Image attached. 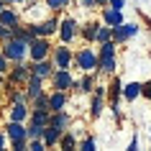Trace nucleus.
Masks as SVG:
<instances>
[{"instance_id":"12","label":"nucleus","mask_w":151,"mask_h":151,"mask_svg":"<svg viewBox=\"0 0 151 151\" xmlns=\"http://www.w3.org/2000/svg\"><path fill=\"white\" fill-rule=\"evenodd\" d=\"M97 74H100V72H82L80 80H74V87H72V92L90 95V92H92V87H95V82H97Z\"/></svg>"},{"instance_id":"36","label":"nucleus","mask_w":151,"mask_h":151,"mask_svg":"<svg viewBox=\"0 0 151 151\" xmlns=\"http://www.w3.org/2000/svg\"><path fill=\"white\" fill-rule=\"evenodd\" d=\"M108 5L115 8V10H123V8H126V0H108Z\"/></svg>"},{"instance_id":"20","label":"nucleus","mask_w":151,"mask_h":151,"mask_svg":"<svg viewBox=\"0 0 151 151\" xmlns=\"http://www.w3.org/2000/svg\"><path fill=\"white\" fill-rule=\"evenodd\" d=\"M3 131H5V136H8V141H16V138H28V136H26V123H18V120H8Z\"/></svg>"},{"instance_id":"28","label":"nucleus","mask_w":151,"mask_h":151,"mask_svg":"<svg viewBox=\"0 0 151 151\" xmlns=\"http://www.w3.org/2000/svg\"><path fill=\"white\" fill-rule=\"evenodd\" d=\"M77 149H80V151H95V149H97L95 136H85L82 141H77Z\"/></svg>"},{"instance_id":"5","label":"nucleus","mask_w":151,"mask_h":151,"mask_svg":"<svg viewBox=\"0 0 151 151\" xmlns=\"http://www.w3.org/2000/svg\"><path fill=\"white\" fill-rule=\"evenodd\" d=\"M141 33V23H136V21H123V23L113 26L110 28V39L118 44V46H123V44H128V41L133 39V36H138Z\"/></svg>"},{"instance_id":"34","label":"nucleus","mask_w":151,"mask_h":151,"mask_svg":"<svg viewBox=\"0 0 151 151\" xmlns=\"http://www.w3.org/2000/svg\"><path fill=\"white\" fill-rule=\"evenodd\" d=\"M8 69H10V62L5 59V56H3V51H0V74H5Z\"/></svg>"},{"instance_id":"1","label":"nucleus","mask_w":151,"mask_h":151,"mask_svg":"<svg viewBox=\"0 0 151 151\" xmlns=\"http://www.w3.org/2000/svg\"><path fill=\"white\" fill-rule=\"evenodd\" d=\"M115 69H118V44L108 39L97 44V72L110 77V74H115Z\"/></svg>"},{"instance_id":"21","label":"nucleus","mask_w":151,"mask_h":151,"mask_svg":"<svg viewBox=\"0 0 151 151\" xmlns=\"http://www.w3.org/2000/svg\"><path fill=\"white\" fill-rule=\"evenodd\" d=\"M97 26H100V21H85V23H80V39L85 44H95Z\"/></svg>"},{"instance_id":"39","label":"nucleus","mask_w":151,"mask_h":151,"mask_svg":"<svg viewBox=\"0 0 151 151\" xmlns=\"http://www.w3.org/2000/svg\"><path fill=\"white\" fill-rule=\"evenodd\" d=\"M5 3H8V5H23L26 0H5Z\"/></svg>"},{"instance_id":"2","label":"nucleus","mask_w":151,"mask_h":151,"mask_svg":"<svg viewBox=\"0 0 151 151\" xmlns=\"http://www.w3.org/2000/svg\"><path fill=\"white\" fill-rule=\"evenodd\" d=\"M123 80H120L118 74H110V80H108V85H105V108H110L113 118H115V123L120 126V120H123V115H120V103H123Z\"/></svg>"},{"instance_id":"4","label":"nucleus","mask_w":151,"mask_h":151,"mask_svg":"<svg viewBox=\"0 0 151 151\" xmlns=\"http://www.w3.org/2000/svg\"><path fill=\"white\" fill-rule=\"evenodd\" d=\"M0 51H3V56H5L10 64L28 59V44L21 41V39H13V36H10L8 41H3V44H0Z\"/></svg>"},{"instance_id":"6","label":"nucleus","mask_w":151,"mask_h":151,"mask_svg":"<svg viewBox=\"0 0 151 151\" xmlns=\"http://www.w3.org/2000/svg\"><path fill=\"white\" fill-rule=\"evenodd\" d=\"M72 67H77L80 72H97V51L92 46H82L74 51Z\"/></svg>"},{"instance_id":"37","label":"nucleus","mask_w":151,"mask_h":151,"mask_svg":"<svg viewBox=\"0 0 151 151\" xmlns=\"http://www.w3.org/2000/svg\"><path fill=\"white\" fill-rule=\"evenodd\" d=\"M136 149H138V136L133 133V138L128 141V151H136Z\"/></svg>"},{"instance_id":"23","label":"nucleus","mask_w":151,"mask_h":151,"mask_svg":"<svg viewBox=\"0 0 151 151\" xmlns=\"http://www.w3.org/2000/svg\"><path fill=\"white\" fill-rule=\"evenodd\" d=\"M77 141H80V138H77V133H74L72 128H67V131H62V136H59V143H56V146H59V149H64V151H69V149H77Z\"/></svg>"},{"instance_id":"42","label":"nucleus","mask_w":151,"mask_h":151,"mask_svg":"<svg viewBox=\"0 0 151 151\" xmlns=\"http://www.w3.org/2000/svg\"><path fill=\"white\" fill-rule=\"evenodd\" d=\"M3 80H5V74H0V85H3Z\"/></svg>"},{"instance_id":"3","label":"nucleus","mask_w":151,"mask_h":151,"mask_svg":"<svg viewBox=\"0 0 151 151\" xmlns=\"http://www.w3.org/2000/svg\"><path fill=\"white\" fill-rule=\"evenodd\" d=\"M31 77V62L28 59H23V62H13L10 64V69L5 72V85H10V87H23L26 80Z\"/></svg>"},{"instance_id":"41","label":"nucleus","mask_w":151,"mask_h":151,"mask_svg":"<svg viewBox=\"0 0 151 151\" xmlns=\"http://www.w3.org/2000/svg\"><path fill=\"white\" fill-rule=\"evenodd\" d=\"M5 5H8V3H5V0H0V10H3V8H5Z\"/></svg>"},{"instance_id":"24","label":"nucleus","mask_w":151,"mask_h":151,"mask_svg":"<svg viewBox=\"0 0 151 151\" xmlns=\"http://www.w3.org/2000/svg\"><path fill=\"white\" fill-rule=\"evenodd\" d=\"M28 105H31V110H49V92H46V90L39 92L36 97L28 100Z\"/></svg>"},{"instance_id":"7","label":"nucleus","mask_w":151,"mask_h":151,"mask_svg":"<svg viewBox=\"0 0 151 151\" xmlns=\"http://www.w3.org/2000/svg\"><path fill=\"white\" fill-rule=\"evenodd\" d=\"M56 36L62 44H72V41L80 36V21L74 16H64L59 18V28H56Z\"/></svg>"},{"instance_id":"15","label":"nucleus","mask_w":151,"mask_h":151,"mask_svg":"<svg viewBox=\"0 0 151 151\" xmlns=\"http://www.w3.org/2000/svg\"><path fill=\"white\" fill-rule=\"evenodd\" d=\"M67 105H69V92H64V90H51L49 92V110H67Z\"/></svg>"},{"instance_id":"11","label":"nucleus","mask_w":151,"mask_h":151,"mask_svg":"<svg viewBox=\"0 0 151 151\" xmlns=\"http://www.w3.org/2000/svg\"><path fill=\"white\" fill-rule=\"evenodd\" d=\"M74 80H77V77L72 74V69H54L46 82H51V90H64V92H69V90L74 87Z\"/></svg>"},{"instance_id":"29","label":"nucleus","mask_w":151,"mask_h":151,"mask_svg":"<svg viewBox=\"0 0 151 151\" xmlns=\"http://www.w3.org/2000/svg\"><path fill=\"white\" fill-rule=\"evenodd\" d=\"M108 39H110V26L100 23L97 26V33H95V44H103V41H108Z\"/></svg>"},{"instance_id":"18","label":"nucleus","mask_w":151,"mask_h":151,"mask_svg":"<svg viewBox=\"0 0 151 151\" xmlns=\"http://www.w3.org/2000/svg\"><path fill=\"white\" fill-rule=\"evenodd\" d=\"M49 126L59 128V131H67V128H72V115L67 110H54L49 115Z\"/></svg>"},{"instance_id":"40","label":"nucleus","mask_w":151,"mask_h":151,"mask_svg":"<svg viewBox=\"0 0 151 151\" xmlns=\"http://www.w3.org/2000/svg\"><path fill=\"white\" fill-rule=\"evenodd\" d=\"M108 5V0H95V8H105Z\"/></svg>"},{"instance_id":"16","label":"nucleus","mask_w":151,"mask_h":151,"mask_svg":"<svg viewBox=\"0 0 151 151\" xmlns=\"http://www.w3.org/2000/svg\"><path fill=\"white\" fill-rule=\"evenodd\" d=\"M0 23L8 26V28H16V26L23 23V16H21V13H18L13 5H5V8L0 10Z\"/></svg>"},{"instance_id":"13","label":"nucleus","mask_w":151,"mask_h":151,"mask_svg":"<svg viewBox=\"0 0 151 151\" xmlns=\"http://www.w3.org/2000/svg\"><path fill=\"white\" fill-rule=\"evenodd\" d=\"M126 21V16H123V10H115V8H110V5H105V8H100V23H105V26H118V23H123Z\"/></svg>"},{"instance_id":"27","label":"nucleus","mask_w":151,"mask_h":151,"mask_svg":"<svg viewBox=\"0 0 151 151\" xmlns=\"http://www.w3.org/2000/svg\"><path fill=\"white\" fill-rule=\"evenodd\" d=\"M49 115H51V110H31V113H28V120L46 126V123H49Z\"/></svg>"},{"instance_id":"32","label":"nucleus","mask_w":151,"mask_h":151,"mask_svg":"<svg viewBox=\"0 0 151 151\" xmlns=\"http://www.w3.org/2000/svg\"><path fill=\"white\" fill-rule=\"evenodd\" d=\"M141 97H143V100H149V103H151V80L141 82Z\"/></svg>"},{"instance_id":"19","label":"nucleus","mask_w":151,"mask_h":151,"mask_svg":"<svg viewBox=\"0 0 151 151\" xmlns=\"http://www.w3.org/2000/svg\"><path fill=\"white\" fill-rule=\"evenodd\" d=\"M123 103H136L141 97V82L133 80V82H123Z\"/></svg>"},{"instance_id":"26","label":"nucleus","mask_w":151,"mask_h":151,"mask_svg":"<svg viewBox=\"0 0 151 151\" xmlns=\"http://www.w3.org/2000/svg\"><path fill=\"white\" fill-rule=\"evenodd\" d=\"M41 133H44V126H41V123L26 120V136H28V138H41Z\"/></svg>"},{"instance_id":"10","label":"nucleus","mask_w":151,"mask_h":151,"mask_svg":"<svg viewBox=\"0 0 151 151\" xmlns=\"http://www.w3.org/2000/svg\"><path fill=\"white\" fill-rule=\"evenodd\" d=\"M105 110V85H100V82H95V87H92V92H90V118L97 120L100 115H103Z\"/></svg>"},{"instance_id":"38","label":"nucleus","mask_w":151,"mask_h":151,"mask_svg":"<svg viewBox=\"0 0 151 151\" xmlns=\"http://www.w3.org/2000/svg\"><path fill=\"white\" fill-rule=\"evenodd\" d=\"M8 149V136H5V131H0V151Z\"/></svg>"},{"instance_id":"17","label":"nucleus","mask_w":151,"mask_h":151,"mask_svg":"<svg viewBox=\"0 0 151 151\" xmlns=\"http://www.w3.org/2000/svg\"><path fill=\"white\" fill-rule=\"evenodd\" d=\"M28 113H31V105L26 103H10V110H8V120H18V123H26L28 120Z\"/></svg>"},{"instance_id":"14","label":"nucleus","mask_w":151,"mask_h":151,"mask_svg":"<svg viewBox=\"0 0 151 151\" xmlns=\"http://www.w3.org/2000/svg\"><path fill=\"white\" fill-rule=\"evenodd\" d=\"M56 67H54V62L51 59H39V62H31V74H36V77H41V80L46 82L49 77H51V72H54Z\"/></svg>"},{"instance_id":"25","label":"nucleus","mask_w":151,"mask_h":151,"mask_svg":"<svg viewBox=\"0 0 151 151\" xmlns=\"http://www.w3.org/2000/svg\"><path fill=\"white\" fill-rule=\"evenodd\" d=\"M72 0H44V8L49 10V13H64V10L69 8Z\"/></svg>"},{"instance_id":"30","label":"nucleus","mask_w":151,"mask_h":151,"mask_svg":"<svg viewBox=\"0 0 151 151\" xmlns=\"http://www.w3.org/2000/svg\"><path fill=\"white\" fill-rule=\"evenodd\" d=\"M13 151H28V138H16V141H8Z\"/></svg>"},{"instance_id":"8","label":"nucleus","mask_w":151,"mask_h":151,"mask_svg":"<svg viewBox=\"0 0 151 151\" xmlns=\"http://www.w3.org/2000/svg\"><path fill=\"white\" fill-rule=\"evenodd\" d=\"M51 54V39L46 36H33L28 41V62H39Z\"/></svg>"},{"instance_id":"31","label":"nucleus","mask_w":151,"mask_h":151,"mask_svg":"<svg viewBox=\"0 0 151 151\" xmlns=\"http://www.w3.org/2000/svg\"><path fill=\"white\" fill-rule=\"evenodd\" d=\"M44 149H46V143L41 138H28V151H44Z\"/></svg>"},{"instance_id":"9","label":"nucleus","mask_w":151,"mask_h":151,"mask_svg":"<svg viewBox=\"0 0 151 151\" xmlns=\"http://www.w3.org/2000/svg\"><path fill=\"white\" fill-rule=\"evenodd\" d=\"M49 59L54 62L56 69H72L74 51H72L69 44H59V46H51V54H49Z\"/></svg>"},{"instance_id":"22","label":"nucleus","mask_w":151,"mask_h":151,"mask_svg":"<svg viewBox=\"0 0 151 151\" xmlns=\"http://www.w3.org/2000/svg\"><path fill=\"white\" fill-rule=\"evenodd\" d=\"M59 136H62V131L46 123V126H44V133H41V141L46 143V149H54L56 143H59Z\"/></svg>"},{"instance_id":"35","label":"nucleus","mask_w":151,"mask_h":151,"mask_svg":"<svg viewBox=\"0 0 151 151\" xmlns=\"http://www.w3.org/2000/svg\"><path fill=\"white\" fill-rule=\"evenodd\" d=\"M8 39H10V28L0 23V44H3V41H8Z\"/></svg>"},{"instance_id":"33","label":"nucleus","mask_w":151,"mask_h":151,"mask_svg":"<svg viewBox=\"0 0 151 151\" xmlns=\"http://www.w3.org/2000/svg\"><path fill=\"white\" fill-rule=\"evenodd\" d=\"M77 5H80L82 10H92L95 8V0H77Z\"/></svg>"}]
</instances>
